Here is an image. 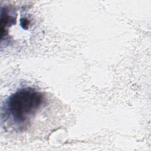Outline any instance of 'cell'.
Returning a JSON list of instances; mask_svg holds the SVG:
<instances>
[{
	"label": "cell",
	"instance_id": "1",
	"mask_svg": "<svg viewBox=\"0 0 151 151\" xmlns=\"http://www.w3.org/2000/svg\"><path fill=\"white\" fill-rule=\"evenodd\" d=\"M44 95L32 88L17 90L6 99L2 107L1 119L6 126L18 131L25 130L31 120L43 107Z\"/></svg>",
	"mask_w": 151,
	"mask_h": 151
}]
</instances>
